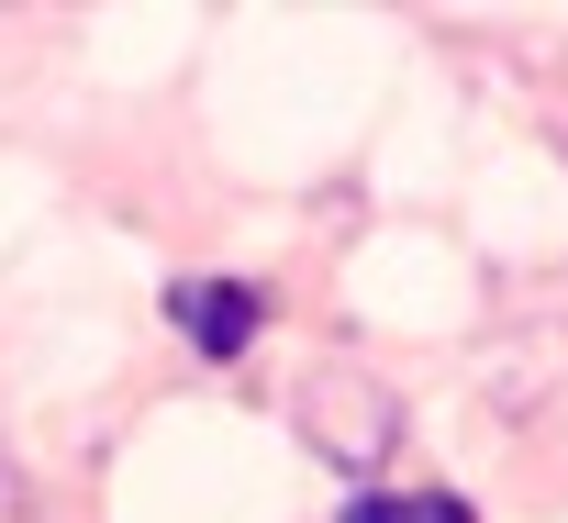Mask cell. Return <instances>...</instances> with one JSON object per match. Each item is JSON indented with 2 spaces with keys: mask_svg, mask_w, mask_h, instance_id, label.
Masks as SVG:
<instances>
[{
  "mask_svg": "<svg viewBox=\"0 0 568 523\" xmlns=\"http://www.w3.org/2000/svg\"><path fill=\"white\" fill-rule=\"evenodd\" d=\"M168 312H179V335H190L201 357H245V346H256V324H267V301H256L245 279H179V290H168Z\"/></svg>",
  "mask_w": 568,
  "mask_h": 523,
  "instance_id": "obj_1",
  "label": "cell"
},
{
  "mask_svg": "<svg viewBox=\"0 0 568 523\" xmlns=\"http://www.w3.org/2000/svg\"><path fill=\"white\" fill-rule=\"evenodd\" d=\"M413 523H479V512H468L457 490H424V501H413Z\"/></svg>",
  "mask_w": 568,
  "mask_h": 523,
  "instance_id": "obj_3",
  "label": "cell"
},
{
  "mask_svg": "<svg viewBox=\"0 0 568 523\" xmlns=\"http://www.w3.org/2000/svg\"><path fill=\"white\" fill-rule=\"evenodd\" d=\"M346 523H413V501H390V490H357V501H346Z\"/></svg>",
  "mask_w": 568,
  "mask_h": 523,
  "instance_id": "obj_2",
  "label": "cell"
}]
</instances>
